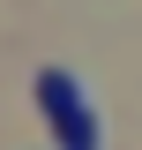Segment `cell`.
<instances>
[{
  "label": "cell",
  "instance_id": "obj_1",
  "mask_svg": "<svg viewBox=\"0 0 142 150\" xmlns=\"http://www.w3.org/2000/svg\"><path fill=\"white\" fill-rule=\"evenodd\" d=\"M45 112H53V128H60L67 150H97V105L82 98V83L67 68H45Z\"/></svg>",
  "mask_w": 142,
  "mask_h": 150
}]
</instances>
